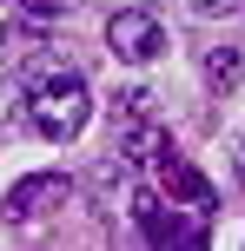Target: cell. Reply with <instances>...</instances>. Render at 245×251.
<instances>
[{
    "label": "cell",
    "mask_w": 245,
    "mask_h": 251,
    "mask_svg": "<svg viewBox=\"0 0 245 251\" xmlns=\"http://www.w3.org/2000/svg\"><path fill=\"white\" fill-rule=\"evenodd\" d=\"M86 119H93V100H86V86H80L73 73H66V79H40L33 100H27V126H33L40 139H53V146L73 139Z\"/></svg>",
    "instance_id": "6da1fadb"
},
{
    "label": "cell",
    "mask_w": 245,
    "mask_h": 251,
    "mask_svg": "<svg viewBox=\"0 0 245 251\" xmlns=\"http://www.w3.org/2000/svg\"><path fill=\"white\" fill-rule=\"evenodd\" d=\"M106 47H113V60L146 66V60H159V53H166V26H159L153 7H119L113 20H106Z\"/></svg>",
    "instance_id": "7a4b0ae2"
},
{
    "label": "cell",
    "mask_w": 245,
    "mask_h": 251,
    "mask_svg": "<svg viewBox=\"0 0 245 251\" xmlns=\"http://www.w3.org/2000/svg\"><path fill=\"white\" fill-rule=\"evenodd\" d=\"M66 192H73V178L66 172H27L20 185H7V225H33V218H47V212H60L66 205Z\"/></svg>",
    "instance_id": "3957f363"
},
{
    "label": "cell",
    "mask_w": 245,
    "mask_h": 251,
    "mask_svg": "<svg viewBox=\"0 0 245 251\" xmlns=\"http://www.w3.org/2000/svg\"><path fill=\"white\" fill-rule=\"evenodd\" d=\"M133 218H139V231H146V245H206V218H192L186 225L172 205H159L153 192H139L133 199Z\"/></svg>",
    "instance_id": "277c9868"
},
{
    "label": "cell",
    "mask_w": 245,
    "mask_h": 251,
    "mask_svg": "<svg viewBox=\"0 0 245 251\" xmlns=\"http://www.w3.org/2000/svg\"><path fill=\"white\" fill-rule=\"evenodd\" d=\"M153 172H159V185H166V199H172V205H192V212H212V178L199 172L192 159H179V152L166 146V152L153 159Z\"/></svg>",
    "instance_id": "5b68a950"
},
{
    "label": "cell",
    "mask_w": 245,
    "mask_h": 251,
    "mask_svg": "<svg viewBox=\"0 0 245 251\" xmlns=\"http://www.w3.org/2000/svg\"><path fill=\"white\" fill-rule=\"evenodd\" d=\"M159 152H166V132H159L153 119H126V132H119V159H133V165H153Z\"/></svg>",
    "instance_id": "8992f818"
},
{
    "label": "cell",
    "mask_w": 245,
    "mask_h": 251,
    "mask_svg": "<svg viewBox=\"0 0 245 251\" xmlns=\"http://www.w3.org/2000/svg\"><path fill=\"white\" fill-rule=\"evenodd\" d=\"M206 86H212V93H232V86H239V53H232V47L206 53Z\"/></svg>",
    "instance_id": "52a82bcc"
},
{
    "label": "cell",
    "mask_w": 245,
    "mask_h": 251,
    "mask_svg": "<svg viewBox=\"0 0 245 251\" xmlns=\"http://www.w3.org/2000/svg\"><path fill=\"white\" fill-rule=\"evenodd\" d=\"M0 53L20 66V60H33V53H47V47H40V33H33V26H0Z\"/></svg>",
    "instance_id": "ba28073f"
},
{
    "label": "cell",
    "mask_w": 245,
    "mask_h": 251,
    "mask_svg": "<svg viewBox=\"0 0 245 251\" xmlns=\"http://www.w3.org/2000/svg\"><path fill=\"white\" fill-rule=\"evenodd\" d=\"M80 0H20V13L27 20H60V13H73Z\"/></svg>",
    "instance_id": "9c48e42d"
},
{
    "label": "cell",
    "mask_w": 245,
    "mask_h": 251,
    "mask_svg": "<svg viewBox=\"0 0 245 251\" xmlns=\"http://www.w3.org/2000/svg\"><path fill=\"white\" fill-rule=\"evenodd\" d=\"M245 7V0H192V13H206V20H212V13H239Z\"/></svg>",
    "instance_id": "30bf717a"
},
{
    "label": "cell",
    "mask_w": 245,
    "mask_h": 251,
    "mask_svg": "<svg viewBox=\"0 0 245 251\" xmlns=\"http://www.w3.org/2000/svg\"><path fill=\"white\" fill-rule=\"evenodd\" d=\"M239 172H245V152H239Z\"/></svg>",
    "instance_id": "8fae6325"
}]
</instances>
